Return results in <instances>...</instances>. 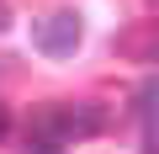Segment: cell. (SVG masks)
<instances>
[{
    "instance_id": "cell-1",
    "label": "cell",
    "mask_w": 159,
    "mask_h": 154,
    "mask_svg": "<svg viewBox=\"0 0 159 154\" xmlns=\"http://www.w3.org/2000/svg\"><path fill=\"white\" fill-rule=\"evenodd\" d=\"M106 133V106L96 101H48L32 112V143H48V149H64V143H80V138H96Z\"/></svg>"
},
{
    "instance_id": "cell-2",
    "label": "cell",
    "mask_w": 159,
    "mask_h": 154,
    "mask_svg": "<svg viewBox=\"0 0 159 154\" xmlns=\"http://www.w3.org/2000/svg\"><path fill=\"white\" fill-rule=\"evenodd\" d=\"M80 37H85L80 11H53V16H43V21L32 27V43H37V53H48V58H69V53L80 48Z\"/></svg>"
},
{
    "instance_id": "cell-3",
    "label": "cell",
    "mask_w": 159,
    "mask_h": 154,
    "mask_svg": "<svg viewBox=\"0 0 159 154\" xmlns=\"http://www.w3.org/2000/svg\"><path fill=\"white\" fill-rule=\"evenodd\" d=\"M154 80H143L138 85V122H143V154H154Z\"/></svg>"
},
{
    "instance_id": "cell-4",
    "label": "cell",
    "mask_w": 159,
    "mask_h": 154,
    "mask_svg": "<svg viewBox=\"0 0 159 154\" xmlns=\"http://www.w3.org/2000/svg\"><path fill=\"white\" fill-rule=\"evenodd\" d=\"M21 154H58V149H48V143H32V138H27V149H21Z\"/></svg>"
},
{
    "instance_id": "cell-5",
    "label": "cell",
    "mask_w": 159,
    "mask_h": 154,
    "mask_svg": "<svg viewBox=\"0 0 159 154\" xmlns=\"http://www.w3.org/2000/svg\"><path fill=\"white\" fill-rule=\"evenodd\" d=\"M11 27V0H0V32Z\"/></svg>"
},
{
    "instance_id": "cell-6",
    "label": "cell",
    "mask_w": 159,
    "mask_h": 154,
    "mask_svg": "<svg viewBox=\"0 0 159 154\" xmlns=\"http://www.w3.org/2000/svg\"><path fill=\"white\" fill-rule=\"evenodd\" d=\"M6 133H11V112L0 106V138H6Z\"/></svg>"
}]
</instances>
